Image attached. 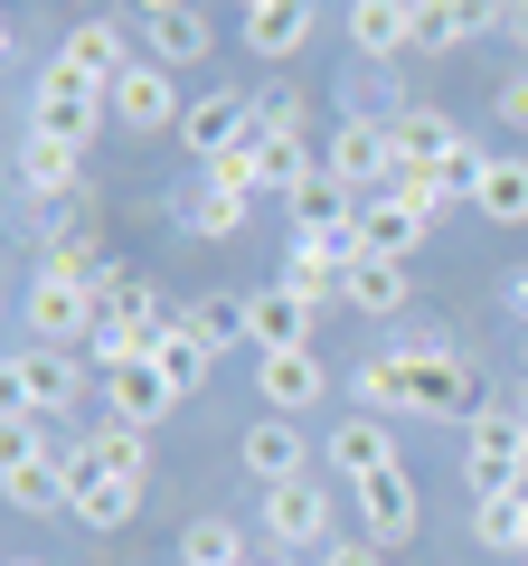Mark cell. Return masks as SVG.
<instances>
[{"label": "cell", "instance_id": "obj_1", "mask_svg": "<svg viewBox=\"0 0 528 566\" xmlns=\"http://www.w3.org/2000/svg\"><path fill=\"white\" fill-rule=\"evenodd\" d=\"M359 406L368 416H444V424H472L482 416V378H472V359H453V349L415 340V349H387V359H359Z\"/></svg>", "mask_w": 528, "mask_h": 566}, {"label": "cell", "instance_id": "obj_2", "mask_svg": "<svg viewBox=\"0 0 528 566\" xmlns=\"http://www.w3.org/2000/svg\"><path fill=\"white\" fill-rule=\"evenodd\" d=\"M180 142H189V161H199V170L245 161V151L264 142V104H255V95H189Z\"/></svg>", "mask_w": 528, "mask_h": 566}, {"label": "cell", "instance_id": "obj_3", "mask_svg": "<svg viewBox=\"0 0 528 566\" xmlns=\"http://www.w3.org/2000/svg\"><path fill=\"white\" fill-rule=\"evenodd\" d=\"M95 123H114V104H104V85H85V76H66L57 57H47V76L29 85V133H47V142H95Z\"/></svg>", "mask_w": 528, "mask_h": 566}, {"label": "cell", "instance_id": "obj_4", "mask_svg": "<svg viewBox=\"0 0 528 566\" xmlns=\"http://www.w3.org/2000/svg\"><path fill=\"white\" fill-rule=\"evenodd\" d=\"M463 472H472V491L528 482V416L519 406H482V416L463 424Z\"/></svg>", "mask_w": 528, "mask_h": 566}, {"label": "cell", "instance_id": "obj_5", "mask_svg": "<svg viewBox=\"0 0 528 566\" xmlns=\"http://www.w3.org/2000/svg\"><path fill=\"white\" fill-rule=\"evenodd\" d=\"M104 104H114L123 133H180L189 123V95H180V76H170L161 57H133L114 85H104Z\"/></svg>", "mask_w": 528, "mask_h": 566}, {"label": "cell", "instance_id": "obj_6", "mask_svg": "<svg viewBox=\"0 0 528 566\" xmlns=\"http://www.w3.org/2000/svg\"><path fill=\"white\" fill-rule=\"evenodd\" d=\"M29 340H47V349H66V340H95V331H104V293H95V283H66V274H47V264H39V274H29Z\"/></svg>", "mask_w": 528, "mask_h": 566}, {"label": "cell", "instance_id": "obj_7", "mask_svg": "<svg viewBox=\"0 0 528 566\" xmlns=\"http://www.w3.org/2000/svg\"><path fill=\"white\" fill-rule=\"evenodd\" d=\"M264 538L274 547H303V557H321L330 538H340V510H330V482H274L264 491Z\"/></svg>", "mask_w": 528, "mask_h": 566}, {"label": "cell", "instance_id": "obj_8", "mask_svg": "<svg viewBox=\"0 0 528 566\" xmlns=\"http://www.w3.org/2000/svg\"><path fill=\"white\" fill-rule=\"evenodd\" d=\"M0 378H10V406H39V416H66V406L85 397V368L66 359V349H47V340H20Z\"/></svg>", "mask_w": 528, "mask_h": 566}, {"label": "cell", "instance_id": "obj_9", "mask_svg": "<svg viewBox=\"0 0 528 566\" xmlns=\"http://www.w3.org/2000/svg\"><path fill=\"white\" fill-rule=\"evenodd\" d=\"M245 218H255V189H245V180H226V170H199V180L180 189V227H189L199 245L245 237Z\"/></svg>", "mask_w": 528, "mask_h": 566}, {"label": "cell", "instance_id": "obj_10", "mask_svg": "<svg viewBox=\"0 0 528 566\" xmlns=\"http://www.w3.org/2000/svg\"><path fill=\"white\" fill-rule=\"evenodd\" d=\"M349 501H359V520H368V538H378V547H406L415 528H425V501H415V472L406 463L349 482Z\"/></svg>", "mask_w": 528, "mask_h": 566}, {"label": "cell", "instance_id": "obj_11", "mask_svg": "<svg viewBox=\"0 0 528 566\" xmlns=\"http://www.w3.org/2000/svg\"><path fill=\"white\" fill-rule=\"evenodd\" d=\"M321 170H340L349 189H387V180H397V133H387L378 114H349L340 133H330Z\"/></svg>", "mask_w": 528, "mask_h": 566}, {"label": "cell", "instance_id": "obj_12", "mask_svg": "<svg viewBox=\"0 0 528 566\" xmlns=\"http://www.w3.org/2000/svg\"><path fill=\"white\" fill-rule=\"evenodd\" d=\"M66 510H76L85 528H123L133 510H142V482H123V472H104L95 453H66Z\"/></svg>", "mask_w": 528, "mask_h": 566}, {"label": "cell", "instance_id": "obj_13", "mask_svg": "<svg viewBox=\"0 0 528 566\" xmlns=\"http://www.w3.org/2000/svg\"><path fill=\"white\" fill-rule=\"evenodd\" d=\"M425 227H434L425 208H406L397 189H368L359 227H349V264H359V255H397V264H406L415 245H425Z\"/></svg>", "mask_w": 528, "mask_h": 566}, {"label": "cell", "instance_id": "obj_14", "mask_svg": "<svg viewBox=\"0 0 528 566\" xmlns=\"http://www.w3.org/2000/svg\"><path fill=\"white\" fill-rule=\"evenodd\" d=\"M321 463L340 472V482H368V472H397L406 453H397V424H387V416H368V406H359V416H340V424H330Z\"/></svg>", "mask_w": 528, "mask_h": 566}, {"label": "cell", "instance_id": "obj_15", "mask_svg": "<svg viewBox=\"0 0 528 566\" xmlns=\"http://www.w3.org/2000/svg\"><path fill=\"white\" fill-rule=\"evenodd\" d=\"M236 463L274 491V482H303V472H311V444H303V424H293V416H255L236 434Z\"/></svg>", "mask_w": 528, "mask_h": 566}, {"label": "cell", "instance_id": "obj_16", "mask_svg": "<svg viewBox=\"0 0 528 566\" xmlns=\"http://www.w3.org/2000/svg\"><path fill=\"white\" fill-rule=\"evenodd\" d=\"M387 133H397V161H406V170H453V161H472V142L453 133V114H434V104H397Z\"/></svg>", "mask_w": 528, "mask_h": 566}, {"label": "cell", "instance_id": "obj_17", "mask_svg": "<svg viewBox=\"0 0 528 566\" xmlns=\"http://www.w3.org/2000/svg\"><path fill=\"white\" fill-rule=\"evenodd\" d=\"M255 397L274 406V416H303V406H321V397H330L321 349H264V359H255Z\"/></svg>", "mask_w": 528, "mask_h": 566}, {"label": "cell", "instance_id": "obj_18", "mask_svg": "<svg viewBox=\"0 0 528 566\" xmlns=\"http://www.w3.org/2000/svg\"><path fill=\"white\" fill-rule=\"evenodd\" d=\"M340 283H349V237H303V227H293V245H284V293H303V303L321 312Z\"/></svg>", "mask_w": 528, "mask_h": 566}, {"label": "cell", "instance_id": "obj_19", "mask_svg": "<svg viewBox=\"0 0 528 566\" xmlns=\"http://www.w3.org/2000/svg\"><path fill=\"white\" fill-rule=\"evenodd\" d=\"M104 406H114V424H142L151 434V424L180 406V387H170L151 359H123V368H104Z\"/></svg>", "mask_w": 528, "mask_h": 566}, {"label": "cell", "instance_id": "obj_20", "mask_svg": "<svg viewBox=\"0 0 528 566\" xmlns=\"http://www.w3.org/2000/svg\"><path fill=\"white\" fill-rule=\"evenodd\" d=\"M245 340H255V359H264V349H311V303L284 293V283L245 293Z\"/></svg>", "mask_w": 528, "mask_h": 566}, {"label": "cell", "instance_id": "obj_21", "mask_svg": "<svg viewBox=\"0 0 528 566\" xmlns=\"http://www.w3.org/2000/svg\"><path fill=\"white\" fill-rule=\"evenodd\" d=\"M0 491H10V510H20V520L66 510V453H57V444H47V453H10V463H0Z\"/></svg>", "mask_w": 528, "mask_h": 566}, {"label": "cell", "instance_id": "obj_22", "mask_svg": "<svg viewBox=\"0 0 528 566\" xmlns=\"http://www.w3.org/2000/svg\"><path fill=\"white\" fill-rule=\"evenodd\" d=\"M284 208H293V227H303V237H349V227H359V208H368V199H359V189L340 180V170H311V180L293 189Z\"/></svg>", "mask_w": 528, "mask_h": 566}, {"label": "cell", "instance_id": "obj_23", "mask_svg": "<svg viewBox=\"0 0 528 566\" xmlns=\"http://www.w3.org/2000/svg\"><path fill=\"white\" fill-rule=\"evenodd\" d=\"M490 29H500V10H490V0H415V48H434V57L490 39Z\"/></svg>", "mask_w": 528, "mask_h": 566}, {"label": "cell", "instance_id": "obj_24", "mask_svg": "<svg viewBox=\"0 0 528 566\" xmlns=\"http://www.w3.org/2000/svg\"><path fill=\"white\" fill-rule=\"evenodd\" d=\"M311 170H321L311 161V133H274V123H264V142L245 151V189H274V199H293Z\"/></svg>", "mask_w": 528, "mask_h": 566}, {"label": "cell", "instance_id": "obj_25", "mask_svg": "<svg viewBox=\"0 0 528 566\" xmlns=\"http://www.w3.org/2000/svg\"><path fill=\"white\" fill-rule=\"evenodd\" d=\"M57 66H66V76H85V85H114L123 66H133V48H123L114 20H76V29L57 39Z\"/></svg>", "mask_w": 528, "mask_h": 566}, {"label": "cell", "instance_id": "obj_26", "mask_svg": "<svg viewBox=\"0 0 528 566\" xmlns=\"http://www.w3.org/2000/svg\"><path fill=\"white\" fill-rule=\"evenodd\" d=\"M472 208L490 227H528V151H490L482 180H472Z\"/></svg>", "mask_w": 528, "mask_h": 566}, {"label": "cell", "instance_id": "obj_27", "mask_svg": "<svg viewBox=\"0 0 528 566\" xmlns=\"http://www.w3.org/2000/svg\"><path fill=\"white\" fill-rule=\"evenodd\" d=\"M349 48H359V57L415 48V0H349Z\"/></svg>", "mask_w": 528, "mask_h": 566}, {"label": "cell", "instance_id": "obj_28", "mask_svg": "<svg viewBox=\"0 0 528 566\" xmlns=\"http://www.w3.org/2000/svg\"><path fill=\"white\" fill-rule=\"evenodd\" d=\"M406 293H415V283H406V264H397V255H359V264H349V283H340V303L368 312V322L406 312Z\"/></svg>", "mask_w": 528, "mask_h": 566}, {"label": "cell", "instance_id": "obj_29", "mask_svg": "<svg viewBox=\"0 0 528 566\" xmlns=\"http://www.w3.org/2000/svg\"><path fill=\"white\" fill-rule=\"evenodd\" d=\"M76 180H85V151H76V142H47V133L20 142V189H29V199H66Z\"/></svg>", "mask_w": 528, "mask_h": 566}, {"label": "cell", "instance_id": "obj_30", "mask_svg": "<svg viewBox=\"0 0 528 566\" xmlns=\"http://www.w3.org/2000/svg\"><path fill=\"white\" fill-rule=\"evenodd\" d=\"M245 29V48H255V57H303L311 48V0H274V10H255V20H236Z\"/></svg>", "mask_w": 528, "mask_h": 566}, {"label": "cell", "instance_id": "obj_31", "mask_svg": "<svg viewBox=\"0 0 528 566\" xmlns=\"http://www.w3.org/2000/svg\"><path fill=\"white\" fill-rule=\"evenodd\" d=\"M47 274H66V283H95V293H104V283H114L123 274V264L114 255H104V237H95V227H57V237H47Z\"/></svg>", "mask_w": 528, "mask_h": 566}, {"label": "cell", "instance_id": "obj_32", "mask_svg": "<svg viewBox=\"0 0 528 566\" xmlns=\"http://www.w3.org/2000/svg\"><path fill=\"white\" fill-rule=\"evenodd\" d=\"M472 538H482V547H500V557H519V547H528V482L482 491V501H472Z\"/></svg>", "mask_w": 528, "mask_h": 566}, {"label": "cell", "instance_id": "obj_33", "mask_svg": "<svg viewBox=\"0 0 528 566\" xmlns=\"http://www.w3.org/2000/svg\"><path fill=\"white\" fill-rule=\"evenodd\" d=\"M142 359L161 368V378L180 387V397H199V378H208V340H199L189 322H161V331H151V349H142Z\"/></svg>", "mask_w": 528, "mask_h": 566}, {"label": "cell", "instance_id": "obj_34", "mask_svg": "<svg viewBox=\"0 0 528 566\" xmlns=\"http://www.w3.org/2000/svg\"><path fill=\"white\" fill-rule=\"evenodd\" d=\"M85 453H95L104 472H123V482H151V434H142V424H114V416H104L95 434H85Z\"/></svg>", "mask_w": 528, "mask_h": 566}, {"label": "cell", "instance_id": "obj_35", "mask_svg": "<svg viewBox=\"0 0 528 566\" xmlns=\"http://www.w3.org/2000/svg\"><path fill=\"white\" fill-rule=\"evenodd\" d=\"M208 48H218V29H208L199 10H170V20H151V57H161L170 76H180V66H199Z\"/></svg>", "mask_w": 528, "mask_h": 566}, {"label": "cell", "instance_id": "obj_36", "mask_svg": "<svg viewBox=\"0 0 528 566\" xmlns=\"http://www.w3.org/2000/svg\"><path fill=\"white\" fill-rule=\"evenodd\" d=\"M180 322L199 331V340H208V359H218V349H236V340H245V293H199V303H189Z\"/></svg>", "mask_w": 528, "mask_h": 566}, {"label": "cell", "instance_id": "obj_37", "mask_svg": "<svg viewBox=\"0 0 528 566\" xmlns=\"http://www.w3.org/2000/svg\"><path fill=\"white\" fill-rule=\"evenodd\" d=\"M180 566H255L236 538V520H189L180 528Z\"/></svg>", "mask_w": 528, "mask_h": 566}, {"label": "cell", "instance_id": "obj_38", "mask_svg": "<svg viewBox=\"0 0 528 566\" xmlns=\"http://www.w3.org/2000/svg\"><path fill=\"white\" fill-rule=\"evenodd\" d=\"M104 322H133V331H161L170 312H161V293H151V283L133 274V264H123V274L104 283Z\"/></svg>", "mask_w": 528, "mask_h": 566}, {"label": "cell", "instance_id": "obj_39", "mask_svg": "<svg viewBox=\"0 0 528 566\" xmlns=\"http://www.w3.org/2000/svg\"><path fill=\"white\" fill-rule=\"evenodd\" d=\"M0 453H47V416L39 406H10V416H0Z\"/></svg>", "mask_w": 528, "mask_h": 566}, {"label": "cell", "instance_id": "obj_40", "mask_svg": "<svg viewBox=\"0 0 528 566\" xmlns=\"http://www.w3.org/2000/svg\"><path fill=\"white\" fill-rule=\"evenodd\" d=\"M255 104H264L274 133H303V85H255Z\"/></svg>", "mask_w": 528, "mask_h": 566}, {"label": "cell", "instance_id": "obj_41", "mask_svg": "<svg viewBox=\"0 0 528 566\" xmlns=\"http://www.w3.org/2000/svg\"><path fill=\"white\" fill-rule=\"evenodd\" d=\"M490 114H500L509 133H528V66H519V76H500V95H490Z\"/></svg>", "mask_w": 528, "mask_h": 566}, {"label": "cell", "instance_id": "obj_42", "mask_svg": "<svg viewBox=\"0 0 528 566\" xmlns=\"http://www.w3.org/2000/svg\"><path fill=\"white\" fill-rule=\"evenodd\" d=\"M311 566H387V547H378V538H330Z\"/></svg>", "mask_w": 528, "mask_h": 566}, {"label": "cell", "instance_id": "obj_43", "mask_svg": "<svg viewBox=\"0 0 528 566\" xmlns=\"http://www.w3.org/2000/svg\"><path fill=\"white\" fill-rule=\"evenodd\" d=\"M133 10H142V20H170V10H199V0H133Z\"/></svg>", "mask_w": 528, "mask_h": 566}, {"label": "cell", "instance_id": "obj_44", "mask_svg": "<svg viewBox=\"0 0 528 566\" xmlns=\"http://www.w3.org/2000/svg\"><path fill=\"white\" fill-rule=\"evenodd\" d=\"M509 312H519V322H528V264H519V274H509Z\"/></svg>", "mask_w": 528, "mask_h": 566}, {"label": "cell", "instance_id": "obj_45", "mask_svg": "<svg viewBox=\"0 0 528 566\" xmlns=\"http://www.w3.org/2000/svg\"><path fill=\"white\" fill-rule=\"evenodd\" d=\"M255 10H274V0H236V20H255Z\"/></svg>", "mask_w": 528, "mask_h": 566}, {"label": "cell", "instance_id": "obj_46", "mask_svg": "<svg viewBox=\"0 0 528 566\" xmlns=\"http://www.w3.org/2000/svg\"><path fill=\"white\" fill-rule=\"evenodd\" d=\"M20 566H39V557H20Z\"/></svg>", "mask_w": 528, "mask_h": 566}, {"label": "cell", "instance_id": "obj_47", "mask_svg": "<svg viewBox=\"0 0 528 566\" xmlns=\"http://www.w3.org/2000/svg\"><path fill=\"white\" fill-rule=\"evenodd\" d=\"M519 557H528V547H519Z\"/></svg>", "mask_w": 528, "mask_h": 566}]
</instances>
